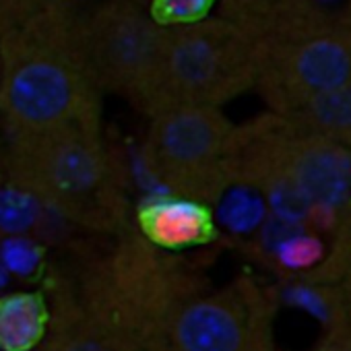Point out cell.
Listing matches in <instances>:
<instances>
[{
	"mask_svg": "<svg viewBox=\"0 0 351 351\" xmlns=\"http://www.w3.org/2000/svg\"><path fill=\"white\" fill-rule=\"evenodd\" d=\"M226 167L230 184L263 193L287 226L330 232L351 219V149L289 118L234 126Z\"/></svg>",
	"mask_w": 351,
	"mask_h": 351,
	"instance_id": "cell-1",
	"label": "cell"
},
{
	"mask_svg": "<svg viewBox=\"0 0 351 351\" xmlns=\"http://www.w3.org/2000/svg\"><path fill=\"white\" fill-rule=\"evenodd\" d=\"M71 265L54 300L99 320L141 351H157L180 308L205 291L201 279L171 250L126 228Z\"/></svg>",
	"mask_w": 351,
	"mask_h": 351,
	"instance_id": "cell-2",
	"label": "cell"
},
{
	"mask_svg": "<svg viewBox=\"0 0 351 351\" xmlns=\"http://www.w3.org/2000/svg\"><path fill=\"white\" fill-rule=\"evenodd\" d=\"M221 15L254 42V89L273 114L291 118L324 95L351 89V40L341 19L314 0H221Z\"/></svg>",
	"mask_w": 351,
	"mask_h": 351,
	"instance_id": "cell-3",
	"label": "cell"
},
{
	"mask_svg": "<svg viewBox=\"0 0 351 351\" xmlns=\"http://www.w3.org/2000/svg\"><path fill=\"white\" fill-rule=\"evenodd\" d=\"M77 13L52 3L0 34V114L9 132L62 124L101 128V93L77 42Z\"/></svg>",
	"mask_w": 351,
	"mask_h": 351,
	"instance_id": "cell-4",
	"label": "cell"
},
{
	"mask_svg": "<svg viewBox=\"0 0 351 351\" xmlns=\"http://www.w3.org/2000/svg\"><path fill=\"white\" fill-rule=\"evenodd\" d=\"M3 173L7 182L73 226L97 234L126 228L124 176L101 138V128L62 124L9 132Z\"/></svg>",
	"mask_w": 351,
	"mask_h": 351,
	"instance_id": "cell-5",
	"label": "cell"
},
{
	"mask_svg": "<svg viewBox=\"0 0 351 351\" xmlns=\"http://www.w3.org/2000/svg\"><path fill=\"white\" fill-rule=\"evenodd\" d=\"M258 58L250 36L228 17L165 25L151 83L138 110L153 116L178 106H215L256 87Z\"/></svg>",
	"mask_w": 351,
	"mask_h": 351,
	"instance_id": "cell-6",
	"label": "cell"
},
{
	"mask_svg": "<svg viewBox=\"0 0 351 351\" xmlns=\"http://www.w3.org/2000/svg\"><path fill=\"white\" fill-rule=\"evenodd\" d=\"M145 169L171 197L215 201L230 186L226 155L234 124L215 106H178L149 116Z\"/></svg>",
	"mask_w": 351,
	"mask_h": 351,
	"instance_id": "cell-7",
	"label": "cell"
},
{
	"mask_svg": "<svg viewBox=\"0 0 351 351\" xmlns=\"http://www.w3.org/2000/svg\"><path fill=\"white\" fill-rule=\"evenodd\" d=\"M77 42L99 93L138 106L161 48L163 23L132 0H106L77 15Z\"/></svg>",
	"mask_w": 351,
	"mask_h": 351,
	"instance_id": "cell-8",
	"label": "cell"
},
{
	"mask_svg": "<svg viewBox=\"0 0 351 351\" xmlns=\"http://www.w3.org/2000/svg\"><path fill=\"white\" fill-rule=\"evenodd\" d=\"M275 298L250 279L201 291L169 322L157 351H273Z\"/></svg>",
	"mask_w": 351,
	"mask_h": 351,
	"instance_id": "cell-9",
	"label": "cell"
},
{
	"mask_svg": "<svg viewBox=\"0 0 351 351\" xmlns=\"http://www.w3.org/2000/svg\"><path fill=\"white\" fill-rule=\"evenodd\" d=\"M141 234L165 248V250H180L195 244H201L211 234V217L203 203L169 197L153 201L138 219Z\"/></svg>",
	"mask_w": 351,
	"mask_h": 351,
	"instance_id": "cell-10",
	"label": "cell"
},
{
	"mask_svg": "<svg viewBox=\"0 0 351 351\" xmlns=\"http://www.w3.org/2000/svg\"><path fill=\"white\" fill-rule=\"evenodd\" d=\"M44 341L36 351H141L99 320L75 306L54 300Z\"/></svg>",
	"mask_w": 351,
	"mask_h": 351,
	"instance_id": "cell-11",
	"label": "cell"
},
{
	"mask_svg": "<svg viewBox=\"0 0 351 351\" xmlns=\"http://www.w3.org/2000/svg\"><path fill=\"white\" fill-rule=\"evenodd\" d=\"M48 304L36 293L0 298V351H36L46 337Z\"/></svg>",
	"mask_w": 351,
	"mask_h": 351,
	"instance_id": "cell-12",
	"label": "cell"
},
{
	"mask_svg": "<svg viewBox=\"0 0 351 351\" xmlns=\"http://www.w3.org/2000/svg\"><path fill=\"white\" fill-rule=\"evenodd\" d=\"M50 211L29 193L0 182V238H29L38 234Z\"/></svg>",
	"mask_w": 351,
	"mask_h": 351,
	"instance_id": "cell-13",
	"label": "cell"
},
{
	"mask_svg": "<svg viewBox=\"0 0 351 351\" xmlns=\"http://www.w3.org/2000/svg\"><path fill=\"white\" fill-rule=\"evenodd\" d=\"M213 0H159L157 13L153 15L163 25L191 23L201 17H207V9Z\"/></svg>",
	"mask_w": 351,
	"mask_h": 351,
	"instance_id": "cell-14",
	"label": "cell"
},
{
	"mask_svg": "<svg viewBox=\"0 0 351 351\" xmlns=\"http://www.w3.org/2000/svg\"><path fill=\"white\" fill-rule=\"evenodd\" d=\"M3 261L11 271L29 275L38 269L40 250L29 238H7L3 244Z\"/></svg>",
	"mask_w": 351,
	"mask_h": 351,
	"instance_id": "cell-15",
	"label": "cell"
},
{
	"mask_svg": "<svg viewBox=\"0 0 351 351\" xmlns=\"http://www.w3.org/2000/svg\"><path fill=\"white\" fill-rule=\"evenodd\" d=\"M50 3L52 0H0V34L21 25Z\"/></svg>",
	"mask_w": 351,
	"mask_h": 351,
	"instance_id": "cell-16",
	"label": "cell"
},
{
	"mask_svg": "<svg viewBox=\"0 0 351 351\" xmlns=\"http://www.w3.org/2000/svg\"><path fill=\"white\" fill-rule=\"evenodd\" d=\"M273 351L281 349L275 347ZM310 351H351V316L328 320L320 339L312 345Z\"/></svg>",
	"mask_w": 351,
	"mask_h": 351,
	"instance_id": "cell-17",
	"label": "cell"
},
{
	"mask_svg": "<svg viewBox=\"0 0 351 351\" xmlns=\"http://www.w3.org/2000/svg\"><path fill=\"white\" fill-rule=\"evenodd\" d=\"M341 19V23H343V29L347 32V36H349V40H351V7L347 9V13L343 15V17H339Z\"/></svg>",
	"mask_w": 351,
	"mask_h": 351,
	"instance_id": "cell-18",
	"label": "cell"
},
{
	"mask_svg": "<svg viewBox=\"0 0 351 351\" xmlns=\"http://www.w3.org/2000/svg\"><path fill=\"white\" fill-rule=\"evenodd\" d=\"M345 145H347V147H349V149H351V136H349V138H347V141H345Z\"/></svg>",
	"mask_w": 351,
	"mask_h": 351,
	"instance_id": "cell-19",
	"label": "cell"
},
{
	"mask_svg": "<svg viewBox=\"0 0 351 351\" xmlns=\"http://www.w3.org/2000/svg\"><path fill=\"white\" fill-rule=\"evenodd\" d=\"M0 176H3V169H0Z\"/></svg>",
	"mask_w": 351,
	"mask_h": 351,
	"instance_id": "cell-20",
	"label": "cell"
}]
</instances>
